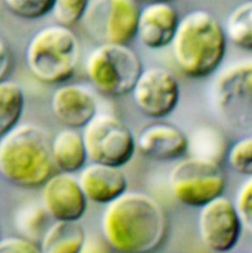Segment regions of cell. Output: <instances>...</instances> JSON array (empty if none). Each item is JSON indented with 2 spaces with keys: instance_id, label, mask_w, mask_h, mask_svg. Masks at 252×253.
Instances as JSON below:
<instances>
[{
  "instance_id": "obj_8",
  "label": "cell",
  "mask_w": 252,
  "mask_h": 253,
  "mask_svg": "<svg viewBox=\"0 0 252 253\" xmlns=\"http://www.w3.org/2000/svg\"><path fill=\"white\" fill-rule=\"evenodd\" d=\"M82 135L87 159L93 164L121 169L133 159L136 150L130 128L111 114L98 113Z\"/></svg>"
},
{
  "instance_id": "obj_20",
  "label": "cell",
  "mask_w": 252,
  "mask_h": 253,
  "mask_svg": "<svg viewBox=\"0 0 252 253\" xmlns=\"http://www.w3.org/2000/svg\"><path fill=\"white\" fill-rule=\"evenodd\" d=\"M228 149L225 136L213 126L200 127L188 137V152L191 157L220 164Z\"/></svg>"
},
{
  "instance_id": "obj_23",
  "label": "cell",
  "mask_w": 252,
  "mask_h": 253,
  "mask_svg": "<svg viewBox=\"0 0 252 253\" xmlns=\"http://www.w3.org/2000/svg\"><path fill=\"white\" fill-rule=\"evenodd\" d=\"M225 159L233 171L243 176L252 177V134H246L231 144Z\"/></svg>"
},
{
  "instance_id": "obj_25",
  "label": "cell",
  "mask_w": 252,
  "mask_h": 253,
  "mask_svg": "<svg viewBox=\"0 0 252 253\" xmlns=\"http://www.w3.org/2000/svg\"><path fill=\"white\" fill-rule=\"evenodd\" d=\"M5 8L25 20H37L51 13L54 0H5Z\"/></svg>"
},
{
  "instance_id": "obj_7",
  "label": "cell",
  "mask_w": 252,
  "mask_h": 253,
  "mask_svg": "<svg viewBox=\"0 0 252 253\" xmlns=\"http://www.w3.org/2000/svg\"><path fill=\"white\" fill-rule=\"evenodd\" d=\"M169 186L180 204L201 209L223 196L226 179L220 164L190 156L172 169Z\"/></svg>"
},
{
  "instance_id": "obj_28",
  "label": "cell",
  "mask_w": 252,
  "mask_h": 253,
  "mask_svg": "<svg viewBox=\"0 0 252 253\" xmlns=\"http://www.w3.org/2000/svg\"><path fill=\"white\" fill-rule=\"evenodd\" d=\"M13 63L11 50L7 41L0 35V82L5 81Z\"/></svg>"
},
{
  "instance_id": "obj_17",
  "label": "cell",
  "mask_w": 252,
  "mask_h": 253,
  "mask_svg": "<svg viewBox=\"0 0 252 253\" xmlns=\"http://www.w3.org/2000/svg\"><path fill=\"white\" fill-rule=\"evenodd\" d=\"M50 152L55 167L68 174L81 171L88 160L82 133L73 128L61 130L53 137Z\"/></svg>"
},
{
  "instance_id": "obj_6",
  "label": "cell",
  "mask_w": 252,
  "mask_h": 253,
  "mask_svg": "<svg viewBox=\"0 0 252 253\" xmlns=\"http://www.w3.org/2000/svg\"><path fill=\"white\" fill-rule=\"evenodd\" d=\"M84 68L92 85L111 97L130 94L144 69L139 56L130 47L108 42L90 51Z\"/></svg>"
},
{
  "instance_id": "obj_29",
  "label": "cell",
  "mask_w": 252,
  "mask_h": 253,
  "mask_svg": "<svg viewBox=\"0 0 252 253\" xmlns=\"http://www.w3.org/2000/svg\"><path fill=\"white\" fill-rule=\"evenodd\" d=\"M108 249L110 247L103 238L100 240L95 238H88L87 237L80 253H108Z\"/></svg>"
},
{
  "instance_id": "obj_22",
  "label": "cell",
  "mask_w": 252,
  "mask_h": 253,
  "mask_svg": "<svg viewBox=\"0 0 252 253\" xmlns=\"http://www.w3.org/2000/svg\"><path fill=\"white\" fill-rule=\"evenodd\" d=\"M49 218L51 217L42 204H28L18 210L15 216V224L24 238L34 242L42 239L50 226H47Z\"/></svg>"
},
{
  "instance_id": "obj_18",
  "label": "cell",
  "mask_w": 252,
  "mask_h": 253,
  "mask_svg": "<svg viewBox=\"0 0 252 253\" xmlns=\"http://www.w3.org/2000/svg\"><path fill=\"white\" fill-rule=\"evenodd\" d=\"M80 222L56 221L42 239V253H80L87 239Z\"/></svg>"
},
{
  "instance_id": "obj_15",
  "label": "cell",
  "mask_w": 252,
  "mask_h": 253,
  "mask_svg": "<svg viewBox=\"0 0 252 253\" xmlns=\"http://www.w3.org/2000/svg\"><path fill=\"white\" fill-rule=\"evenodd\" d=\"M174 7L166 2H154L140 8L137 35L143 46L159 50L170 45L179 24Z\"/></svg>"
},
{
  "instance_id": "obj_11",
  "label": "cell",
  "mask_w": 252,
  "mask_h": 253,
  "mask_svg": "<svg viewBox=\"0 0 252 253\" xmlns=\"http://www.w3.org/2000/svg\"><path fill=\"white\" fill-rule=\"evenodd\" d=\"M243 228L234 202L223 196L203 207L199 214L200 239L213 253L232 251L240 241Z\"/></svg>"
},
{
  "instance_id": "obj_27",
  "label": "cell",
  "mask_w": 252,
  "mask_h": 253,
  "mask_svg": "<svg viewBox=\"0 0 252 253\" xmlns=\"http://www.w3.org/2000/svg\"><path fill=\"white\" fill-rule=\"evenodd\" d=\"M0 253H42L40 247L25 238H7L0 241Z\"/></svg>"
},
{
  "instance_id": "obj_21",
  "label": "cell",
  "mask_w": 252,
  "mask_h": 253,
  "mask_svg": "<svg viewBox=\"0 0 252 253\" xmlns=\"http://www.w3.org/2000/svg\"><path fill=\"white\" fill-rule=\"evenodd\" d=\"M227 41L237 48L252 51V0L234 7L223 26Z\"/></svg>"
},
{
  "instance_id": "obj_4",
  "label": "cell",
  "mask_w": 252,
  "mask_h": 253,
  "mask_svg": "<svg viewBox=\"0 0 252 253\" xmlns=\"http://www.w3.org/2000/svg\"><path fill=\"white\" fill-rule=\"evenodd\" d=\"M81 50L76 34L69 28L55 24L36 32L28 42L25 63L30 73L49 85L71 79L80 63Z\"/></svg>"
},
{
  "instance_id": "obj_24",
  "label": "cell",
  "mask_w": 252,
  "mask_h": 253,
  "mask_svg": "<svg viewBox=\"0 0 252 253\" xmlns=\"http://www.w3.org/2000/svg\"><path fill=\"white\" fill-rule=\"evenodd\" d=\"M88 4L85 0H54L50 14L56 24L70 29L84 18Z\"/></svg>"
},
{
  "instance_id": "obj_26",
  "label": "cell",
  "mask_w": 252,
  "mask_h": 253,
  "mask_svg": "<svg viewBox=\"0 0 252 253\" xmlns=\"http://www.w3.org/2000/svg\"><path fill=\"white\" fill-rule=\"evenodd\" d=\"M234 204L244 227L252 232V177H248L239 189Z\"/></svg>"
},
{
  "instance_id": "obj_10",
  "label": "cell",
  "mask_w": 252,
  "mask_h": 253,
  "mask_svg": "<svg viewBox=\"0 0 252 253\" xmlns=\"http://www.w3.org/2000/svg\"><path fill=\"white\" fill-rule=\"evenodd\" d=\"M132 98L145 116L161 119L170 115L180 98V87L176 77L160 66L144 69L132 90Z\"/></svg>"
},
{
  "instance_id": "obj_2",
  "label": "cell",
  "mask_w": 252,
  "mask_h": 253,
  "mask_svg": "<svg viewBox=\"0 0 252 253\" xmlns=\"http://www.w3.org/2000/svg\"><path fill=\"white\" fill-rule=\"evenodd\" d=\"M223 26L206 9H194L179 19L171 45L173 60L181 73L203 79L220 69L227 51Z\"/></svg>"
},
{
  "instance_id": "obj_9",
  "label": "cell",
  "mask_w": 252,
  "mask_h": 253,
  "mask_svg": "<svg viewBox=\"0 0 252 253\" xmlns=\"http://www.w3.org/2000/svg\"><path fill=\"white\" fill-rule=\"evenodd\" d=\"M140 8L134 0L89 1L83 19L104 42L127 45L136 38Z\"/></svg>"
},
{
  "instance_id": "obj_3",
  "label": "cell",
  "mask_w": 252,
  "mask_h": 253,
  "mask_svg": "<svg viewBox=\"0 0 252 253\" xmlns=\"http://www.w3.org/2000/svg\"><path fill=\"white\" fill-rule=\"evenodd\" d=\"M56 168L45 131L31 123L19 124L0 139V176L22 189L43 187Z\"/></svg>"
},
{
  "instance_id": "obj_14",
  "label": "cell",
  "mask_w": 252,
  "mask_h": 253,
  "mask_svg": "<svg viewBox=\"0 0 252 253\" xmlns=\"http://www.w3.org/2000/svg\"><path fill=\"white\" fill-rule=\"evenodd\" d=\"M55 118L67 128H84L98 114L97 100L91 91L81 84H65L51 97Z\"/></svg>"
},
{
  "instance_id": "obj_13",
  "label": "cell",
  "mask_w": 252,
  "mask_h": 253,
  "mask_svg": "<svg viewBox=\"0 0 252 253\" xmlns=\"http://www.w3.org/2000/svg\"><path fill=\"white\" fill-rule=\"evenodd\" d=\"M135 140L139 153L154 161H175L188 152V136L177 126L166 121H153L144 126Z\"/></svg>"
},
{
  "instance_id": "obj_19",
  "label": "cell",
  "mask_w": 252,
  "mask_h": 253,
  "mask_svg": "<svg viewBox=\"0 0 252 253\" xmlns=\"http://www.w3.org/2000/svg\"><path fill=\"white\" fill-rule=\"evenodd\" d=\"M25 103L23 89L17 83L0 82V139L19 125Z\"/></svg>"
},
{
  "instance_id": "obj_1",
  "label": "cell",
  "mask_w": 252,
  "mask_h": 253,
  "mask_svg": "<svg viewBox=\"0 0 252 253\" xmlns=\"http://www.w3.org/2000/svg\"><path fill=\"white\" fill-rule=\"evenodd\" d=\"M102 238L117 253H154L167 235L163 207L152 197L127 192L105 207L101 217Z\"/></svg>"
},
{
  "instance_id": "obj_12",
  "label": "cell",
  "mask_w": 252,
  "mask_h": 253,
  "mask_svg": "<svg viewBox=\"0 0 252 253\" xmlns=\"http://www.w3.org/2000/svg\"><path fill=\"white\" fill-rule=\"evenodd\" d=\"M87 202L78 177L73 174H54L43 186V207L56 221H80L87 211Z\"/></svg>"
},
{
  "instance_id": "obj_16",
  "label": "cell",
  "mask_w": 252,
  "mask_h": 253,
  "mask_svg": "<svg viewBox=\"0 0 252 253\" xmlns=\"http://www.w3.org/2000/svg\"><path fill=\"white\" fill-rule=\"evenodd\" d=\"M79 183L87 198L107 206L127 192L128 180L120 169L90 163L80 171Z\"/></svg>"
},
{
  "instance_id": "obj_5",
  "label": "cell",
  "mask_w": 252,
  "mask_h": 253,
  "mask_svg": "<svg viewBox=\"0 0 252 253\" xmlns=\"http://www.w3.org/2000/svg\"><path fill=\"white\" fill-rule=\"evenodd\" d=\"M210 101L224 125L252 134V57L231 62L216 72L210 85Z\"/></svg>"
}]
</instances>
